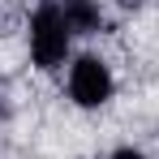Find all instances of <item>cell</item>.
Listing matches in <instances>:
<instances>
[{
    "mask_svg": "<svg viewBox=\"0 0 159 159\" xmlns=\"http://www.w3.org/2000/svg\"><path fill=\"white\" fill-rule=\"evenodd\" d=\"M69 43H73V30L65 22L60 4H39L34 17H30V56L39 69H60L65 56H69Z\"/></svg>",
    "mask_w": 159,
    "mask_h": 159,
    "instance_id": "obj_1",
    "label": "cell"
},
{
    "mask_svg": "<svg viewBox=\"0 0 159 159\" xmlns=\"http://www.w3.org/2000/svg\"><path fill=\"white\" fill-rule=\"evenodd\" d=\"M116 90L112 82V69H107L99 56H78L69 65V99L78 107H103Z\"/></svg>",
    "mask_w": 159,
    "mask_h": 159,
    "instance_id": "obj_2",
    "label": "cell"
},
{
    "mask_svg": "<svg viewBox=\"0 0 159 159\" xmlns=\"http://www.w3.org/2000/svg\"><path fill=\"white\" fill-rule=\"evenodd\" d=\"M60 13H65V22L73 34H95V30H103V9L95 4V0H60Z\"/></svg>",
    "mask_w": 159,
    "mask_h": 159,
    "instance_id": "obj_3",
    "label": "cell"
},
{
    "mask_svg": "<svg viewBox=\"0 0 159 159\" xmlns=\"http://www.w3.org/2000/svg\"><path fill=\"white\" fill-rule=\"evenodd\" d=\"M112 159H146V155L133 151V146H120V151H112Z\"/></svg>",
    "mask_w": 159,
    "mask_h": 159,
    "instance_id": "obj_4",
    "label": "cell"
},
{
    "mask_svg": "<svg viewBox=\"0 0 159 159\" xmlns=\"http://www.w3.org/2000/svg\"><path fill=\"white\" fill-rule=\"evenodd\" d=\"M0 120H9V99L0 95Z\"/></svg>",
    "mask_w": 159,
    "mask_h": 159,
    "instance_id": "obj_5",
    "label": "cell"
}]
</instances>
